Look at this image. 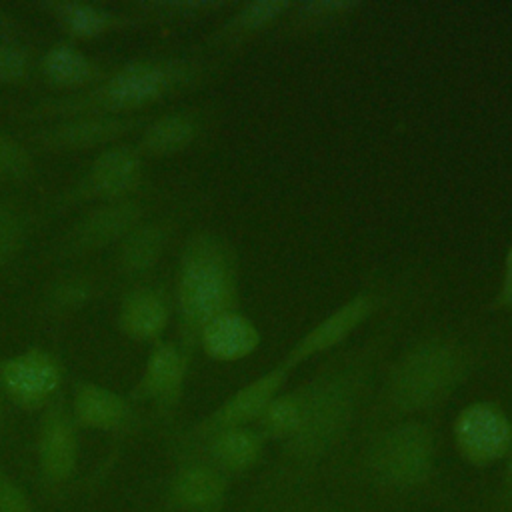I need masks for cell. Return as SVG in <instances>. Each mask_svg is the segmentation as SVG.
<instances>
[{
  "mask_svg": "<svg viewBox=\"0 0 512 512\" xmlns=\"http://www.w3.org/2000/svg\"><path fill=\"white\" fill-rule=\"evenodd\" d=\"M178 302L184 324L202 330L210 320L232 312L236 274L226 244L212 236L196 238L182 254Z\"/></svg>",
  "mask_w": 512,
  "mask_h": 512,
  "instance_id": "cell-4",
  "label": "cell"
},
{
  "mask_svg": "<svg viewBox=\"0 0 512 512\" xmlns=\"http://www.w3.org/2000/svg\"><path fill=\"white\" fill-rule=\"evenodd\" d=\"M0 426H2V406H0Z\"/></svg>",
  "mask_w": 512,
  "mask_h": 512,
  "instance_id": "cell-34",
  "label": "cell"
},
{
  "mask_svg": "<svg viewBox=\"0 0 512 512\" xmlns=\"http://www.w3.org/2000/svg\"><path fill=\"white\" fill-rule=\"evenodd\" d=\"M56 16L62 24L76 36L90 38L98 36L108 26V14L96 6L80 4V2H64L56 4Z\"/></svg>",
  "mask_w": 512,
  "mask_h": 512,
  "instance_id": "cell-24",
  "label": "cell"
},
{
  "mask_svg": "<svg viewBox=\"0 0 512 512\" xmlns=\"http://www.w3.org/2000/svg\"><path fill=\"white\" fill-rule=\"evenodd\" d=\"M0 384L22 408L36 410L46 404L60 384V366L42 350H28L0 364Z\"/></svg>",
  "mask_w": 512,
  "mask_h": 512,
  "instance_id": "cell-8",
  "label": "cell"
},
{
  "mask_svg": "<svg viewBox=\"0 0 512 512\" xmlns=\"http://www.w3.org/2000/svg\"><path fill=\"white\" fill-rule=\"evenodd\" d=\"M130 128L128 120L122 118H84L52 128L42 136L46 146L56 148H90L96 144L110 142Z\"/></svg>",
  "mask_w": 512,
  "mask_h": 512,
  "instance_id": "cell-18",
  "label": "cell"
},
{
  "mask_svg": "<svg viewBox=\"0 0 512 512\" xmlns=\"http://www.w3.org/2000/svg\"><path fill=\"white\" fill-rule=\"evenodd\" d=\"M502 474L496 486V492L492 496L490 512H512V442L510 450L502 462Z\"/></svg>",
  "mask_w": 512,
  "mask_h": 512,
  "instance_id": "cell-31",
  "label": "cell"
},
{
  "mask_svg": "<svg viewBox=\"0 0 512 512\" xmlns=\"http://www.w3.org/2000/svg\"><path fill=\"white\" fill-rule=\"evenodd\" d=\"M200 342L210 358L232 362L252 354L260 342V336L248 318L228 312L210 320L200 330Z\"/></svg>",
  "mask_w": 512,
  "mask_h": 512,
  "instance_id": "cell-15",
  "label": "cell"
},
{
  "mask_svg": "<svg viewBox=\"0 0 512 512\" xmlns=\"http://www.w3.org/2000/svg\"><path fill=\"white\" fill-rule=\"evenodd\" d=\"M436 468V434L420 418L380 428L356 462L362 486L382 496H408L426 488Z\"/></svg>",
  "mask_w": 512,
  "mask_h": 512,
  "instance_id": "cell-2",
  "label": "cell"
},
{
  "mask_svg": "<svg viewBox=\"0 0 512 512\" xmlns=\"http://www.w3.org/2000/svg\"><path fill=\"white\" fill-rule=\"evenodd\" d=\"M452 440L458 456L472 468H488L504 462L512 442V420L492 400H476L464 406L452 424Z\"/></svg>",
  "mask_w": 512,
  "mask_h": 512,
  "instance_id": "cell-5",
  "label": "cell"
},
{
  "mask_svg": "<svg viewBox=\"0 0 512 512\" xmlns=\"http://www.w3.org/2000/svg\"><path fill=\"white\" fill-rule=\"evenodd\" d=\"M466 372V356L452 342H420L392 366L380 410L394 420L418 418L442 406L460 386Z\"/></svg>",
  "mask_w": 512,
  "mask_h": 512,
  "instance_id": "cell-3",
  "label": "cell"
},
{
  "mask_svg": "<svg viewBox=\"0 0 512 512\" xmlns=\"http://www.w3.org/2000/svg\"><path fill=\"white\" fill-rule=\"evenodd\" d=\"M186 376V360L182 352L172 344L158 346L146 360L138 394L154 400L156 404L170 408L178 404Z\"/></svg>",
  "mask_w": 512,
  "mask_h": 512,
  "instance_id": "cell-14",
  "label": "cell"
},
{
  "mask_svg": "<svg viewBox=\"0 0 512 512\" xmlns=\"http://www.w3.org/2000/svg\"><path fill=\"white\" fill-rule=\"evenodd\" d=\"M72 420L84 428L114 432L128 424L130 404L96 382H78L72 396Z\"/></svg>",
  "mask_w": 512,
  "mask_h": 512,
  "instance_id": "cell-13",
  "label": "cell"
},
{
  "mask_svg": "<svg viewBox=\"0 0 512 512\" xmlns=\"http://www.w3.org/2000/svg\"><path fill=\"white\" fill-rule=\"evenodd\" d=\"M196 134L194 122L184 114L164 116L152 122L144 134V148L150 154L166 156L184 150Z\"/></svg>",
  "mask_w": 512,
  "mask_h": 512,
  "instance_id": "cell-21",
  "label": "cell"
},
{
  "mask_svg": "<svg viewBox=\"0 0 512 512\" xmlns=\"http://www.w3.org/2000/svg\"><path fill=\"white\" fill-rule=\"evenodd\" d=\"M168 320L164 302L152 292H136L128 296L120 310L122 330L136 340L156 338Z\"/></svg>",
  "mask_w": 512,
  "mask_h": 512,
  "instance_id": "cell-20",
  "label": "cell"
},
{
  "mask_svg": "<svg viewBox=\"0 0 512 512\" xmlns=\"http://www.w3.org/2000/svg\"><path fill=\"white\" fill-rule=\"evenodd\" d=\"M366 386L364 364L324 372L304 386L298 430L280 444L278 458L256 486V508H272L312 492L326 462L338 452L354 424Z\"/></svg>",
  "mask_w": 512,
  "mask_h": 512,
  "instance_id": "cell-1",
  "label": "cell"
},
{
  "mask_svg": "<svg viewBox=\"0 0 512 512\" xmlns=\"http://www.w3.org/2000/svg\"><path fill=\"white\" fill-rule=\"evenodd\" d=\"M42 70L54 84L80 86L94 74L92 62L70 46H54L42 58Z\"/></svg>",
  "mask_w": 512,
  "mask_h": 512,
  "instance_id": "cell-22",
  "label": "cell"
},
{
  "mask_svg": "<svg viewBox=\"0 0 512 512\" xmlns=\"http://www.w3.org/2000/svg\"><path fill=\"white\" fill-rule=\"evenodd\" d=\"M164 248V232L158 226H144L126 234L120 250V264L128 272L150 268Z\"/></svg>",
  "mask_w": 512,
  "mask_h": 512,
  "instance_id": "cell-23",
  "label": "cell"
},
{
  "mask_svg": "<svg viewBox=\"0 0 512 512\" xmlns=\"http://www.w3.org/2000/svg\"><path fill=\"white\" fill-rule=\"evenodd\" d=\"M0 512H36L28 492L0 468Z\"/></svg>",
  "mask_w": 512,
  "mask_h": 512,
  "instance_id": "cell-28",
  "label": "cell"
},
{
  "mask_svg": "<svg viewBox=\"0 0 512 512\" xmlns=\"http://www.w3.org/2000/svg\"><path fill=\"white\" fill-rule=\"evenodd\" d=\"M374 300L366 294H358L330 316H326L320 324H316L310 332H306L286 354L282 364L286 368H294L304 360L338 346L358 324H362L372 312Z\"/></svg>",
  "mask_w": 512,
  "mask_h": 512,
  "instance_id": "cell-12",
  "label": "cell"
},
{
  "mask_svg": "<svg viewBox=\"0 0 512 512\" xmlns=\"http://www.w3.org/2000/svg\"><path fill=\"white\" fill-rule=\"evenodd\" d=\"M304 414V386L280 392L266 406L262 416L256 420L254 428L266 442H286L300 426Z\"/></svg>",
  "mask_w": 512,
  "mask_h": 512,
  "instance_id": "cell-19",
  "label": "cell"
},
{
  "mask_svg": "<svg viewBox=\"0 0 512 512\" xmlns=\"http://www.w3.org/2000/svg\"><path fill=\"white\" fill-rule=\"evenodd\" d=\"M30 170L32 160L26 148L14 138L0 134V180H22Z\"/></svg>",
  "mask_w": 512,
  "mask_h": 512,
  "instance_id": "cell-27",
  "label": "cell"
},
{
  "mask_svg": "<svg viewBox=\"0 0 512 512\" xmlns=\"http://www.w3.org/2000/svg\"><path fill=\"white\" fill-rule=\"evenodd\" d=\"M288 372L290 368H286L284 364H278L266 374L238 388L214 412H210L204 420H200L194 428H190V432L186 434V442L192 444L214 432L228 430V428L254 426L256 420L266 410V406L272 402V398L282 392Z\"/></svg>",
  "mask_w": 512,
  "mask_h": 512,
  "instance_id": "cell-6",
  "label": "cell"
},
{
  "mask_svg": "<svg viewBox=\"0 0 512 512\" xmlns=\"http://www.w3.org/2000/svg\"><path fill=\"white\" fill-rule=\"evenodd\" d=\"M140 158L130 148H110L102 152L90 166L84 190L92 196L114 198L130 192L140 180Z\"/></svg>",
  "mask_w": 512,
  "mask_h": 512,
  "instance_id": "cell-16",
  "label": "cell"
},
{
  "mask_svg": "<svg viewBox=\"0 0 512 512\" xmlns=\"http://www.w3.org/2000/svg\"><path fill=\"white\" fill-rule=\"evenodd\" d=\"M494 308H512V248L506 256L504 264V278L500 284V290L494 298Z\"/></svg>",
  "mask_w": 512,
  "mask_h": 512,
  "instance_id": "cell-33",
  "label": "cell"
},
{
  "mask_svg": "<svg viewBox=\"0 0 512 512\" xmlns=\"http://www.w3.org/2000/svg\"><path fill=\"white\" fill-rule=\"evenodd\" d=\"M26 54L16 46L0 44V82H18L26 76Z\"/></svg>",
  "mask_w": 512,
  "mask_h": 512,
  "instance_id": "cell-30",
  "label": "cell"
},
{
  "mask_svg": "<svg viewBox=\"0 0 512 512\" xmlns=\"http://www.w3.org/2000/svg\"><path fill=\"white\" fill-rule=\"evenodd\" d=\"M78 464V438L74 420L62 408H50L38 434V468L48 488L66 484Z\"/></svg>",
  "mask_w": 512,
  "mask_h": 512,
  "instance_id": "cell-11",
  "label": "cell"
},
{
  "mask_svg": "<svg viewBox=\"0 0 512 512\" xmlns=\"http://www.w3.org/2000/svg\"><path fill=\"white\" fill-rule=\"evenodd\" d=\"M290 8L286 0H258L246 4L230 22V28L234 32H250L258 30L270 22H274L280 14H284Z\"/></svg>",
  "mask_w": 512,
  "mask_h": 512,
  "instance_id": "cell-26",
  "label": "cell"
},
{
  "mask_svg": "<svg viewBox=\"0 0 512 512\" xmlns=\"http://www.w3.org/2000/svg\"><path fill=\"white\" fill-rule=\"evenodd\" d=\"M172 82L174 74L162 64H128L92 94V104L104 110L138 108L160 98Z\"/></svg>",
  "mask_w": 512,
  "mask_h": 512,
  "instance_id": "cell-10",
  "label": "cell"
},
{
  "mask_svg": "<svg viewBox=\"0 0 512 512\" xmlns=\"http://www.w3.org/2000/svg\"><path fill=\"white\" fill-rule=\"evenodd\" d=\"M138 220V206L134 202H114L88 214L78 222L72 234V246L76 250H90L110 244L112 240L130 234Z\"/></svg>",
  "mask_w": 512,
  "mask_h": 512,
  "instance_id": "cell-17",
  "label": "cell"
},
{
  "mask_svg": "<svg viewBox=\"0 0 512 512\" xmlns=\"http://www.w3.org/2000/svg\"><path fill=\"white\" fill-rule=\"evenodd\" d=\"M304 16H314V18H324V16H334L338 12H346L352 8V2H336V0H322V2H306L300 6Z\"/></svg>",
  "mask_w": 512,
  "mask_h": 512,
  "instance_id": "cell-32",
  "label": "cell"
},
{
  "mask_svg": "<svg viewBox=\"0 0 512 512\" xmlns=\"http://www.w3.org/2000/svg\"><path fill=\"white\" fill-rule=\"evenodd\" d=\"M22 238L24 230L20 218L8 208H0V264L18 252Z\"/></svg>",
  "mask_w": 512,
  "mask_h": 512,
  "instance_id": "cell-29",
  "label": "cell"
},
{
  "mask_svg": "<svg viewBox=\"0 0 512 512\" xmlns=\"http://www.w3.org/2000/svg\"><path fill=\"white\" fill-rule=\"evenodd\" d=\"M228 492V476L202 460L186 458L172 474L166 498L176 512H220Z\"/></svg>",
  "mask_w": 512,
  "mask_h": 512,
  "instance_id": "cell-9",
  "label": "cell"
},
{
  "mask_svg": "<svg viewBox=\"0 0 512 512\" xmlns=\"http://www.w3.org/2000/svg\"><path fill=\"white\" fill-rule=\"evenodd\" d=\"M266 512H370L358 500L338 496H314L312 492L266 508Z\"/></svg>",
  "mask_w": 512,
  "mask_h": 512,
  "instance_id": "cell-25",
  "label": "cell"
},
{
  "mask_svg": "<svg viewBox=\"0 0 512 512\" xmlns=\"http://www.w3.org/2000/svg\"><path fill=\"white\" fill-rule=\"evenodd\" d=\"M266 444L268 442L254 426L228 428L188 444L190 450L186 452V458L202 460L232 480L262 464Z\"/></svg>",
  "mask_w": 512,
  "mask_h": 512,
  "instance_id": "cell-7",
  "label": "cell"
}]
</instances>
